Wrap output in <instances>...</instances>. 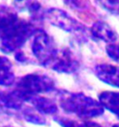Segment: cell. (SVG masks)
<instances>
[{
  "label": "cell",
  "mask_w": 119,
  "mask_h": 127,
  "mask_svg": "<svg viewBox=\"0 0 119 127\" xmlns=\"http://www.w3.org/2000/svg\"><path fill=\"white\" fill-rule=\"evenodd\" d=\"M35 33V27L19 19L15 13L10 11L0 12V49L4 53H10L22 46Z\"/></svg>",
  "instance_id": "cell-1"
},
{
  "label": "cell",
  "mask_w": 119,
  "mask_h": 127,
  "mask_svg": "<svg viewBox=\"0 0 119 127\" xmlns=\"http://www.w3.org/2000/svg\"><path fill=\"white\" fill-rule=\"evenodd\" d=\"M54 87L53 81L45 75L28 74L20 79L14 92L23 101L42 92H49Z\"/></svg>",
  "instance_id": "cell-2"
},
{
  "label": "cell",
  "mask_w": 119,
  "mask_h": 127,
  "mask_svg": "<svg viewBox=\"0 0 119 127\" xmlns=\"http://www.w3.org/2000/svg\"><path fill=\"white\" fill-rule=\"evenodd\" d=\"M32 51L39 62L46 67L51 66L59 53L53 39L42 31L35 33L32 43Z\"/></svg>",
  "instance_id": "cell-3"
},
{
  "label": "cell",
  "mask_w": 119,
  "mask_h": 127,
  "mask_svg": "<svg viewBox=\"0 0 119 127\" xmlns=\"http://www.w3.org/2000/svg\"><path fill=\"white\" fill-rule=\"evenodd\" d=\"M60 106L65 111L74 112L80 116H90L96 114L95 104L88 97L83 95H73L67 96L66 98L61 100Z\"/></svg>",
  "instance_id": "cell-4"
},
{
  "label": "cell",
  "mask_w": 119,
  "mask_h": 127,
  "mask_svg": "<svg viewBox=\"0 0 119 127\" xmlns=\"http://www.w3.org/2000/svg\"><path fill=\"white\" fill-rule=\"evenodd\" d=\"M45 16L53 25H56L67 32L76 30L79 26L74 19H72L67 13L60 9L57 8L48 9L45 12Z\"/></svg>",
  "instance_id": "cell-5"
},
{
  "label": "cell",
  "mask_w": 119,
  "mask_h": 127,
  "mask_svg": "<svg viewBox=\"0 0 119 127\" xmlns=\"http://www.w3.org/2000/svg\"><path fill=\"white\" fill-rule=\"evenodd\" d=\"M50 67L59 72H72L76 69L77 63L70 51L64 49L60 53H58Z\"/></svg>",
  "instance_id": "cell-6"
},
{
  "label": "cell",
  "mask_w": 119,
  "mask_h": 127,
  "mask_svg": "<svg viewBox=\"0 0 119 127\" xmlns=\"http://www.w3.org/2000/svg\"><path fill=\"white\" fill-rule=\"evenodd\" d=\"M29 101L34 105L35 109H37V111L40 113L53 114L57 111L56 104L53 102L52 100L47 98V97L35 95L29 99Z\"/></svg>",
  "instance_id": "cell-7"
},
{
  "label": "cell",
  "mask_w": 119,
  "mask_h": 127,
  "mask_svg": "<svg viewBox=\"0 0 119 127\" xmlns=\"http://www.w3.org/2000/svg\"><path fill=\"white\" fill-rule=\"evenodd\" d=\"M14 78L10 61L5 57H0V85H10Z\"/></svg>",
  "instance_id": "cell-8"
},
{
  "label": "cell",
  "mask_w": 119,
  "mask_h": 127,
  "mask_svg": "<svg viewBox=\"0 0 119 127\" xmlns=\"http://www.w3.org/2000/svg\"><path fill=\"white\" fill-rule=\"evenodd\" d=\"M23 116H24V118L28 122L33 123V124H46V120H44L41 116L37 115V113H35L32 109H26L24 111V113H23Z\"/></svg>",
  "instance_id": "cell-9"
},
{
  "label": "cell",
  "mask_w": 119,
  "mask_h": 127,
  "mask_svg": "<svg viewBox=\"0 0 119 127\" xmlns=\"http://www.w3.org/2000/svg\"><path fill=\"white\" fill-rule=\"evenodd\" d=\"M16 1H22V0H16Z\"/></svg>",
  "instance_id": "cell-10"
}]
</instances>
